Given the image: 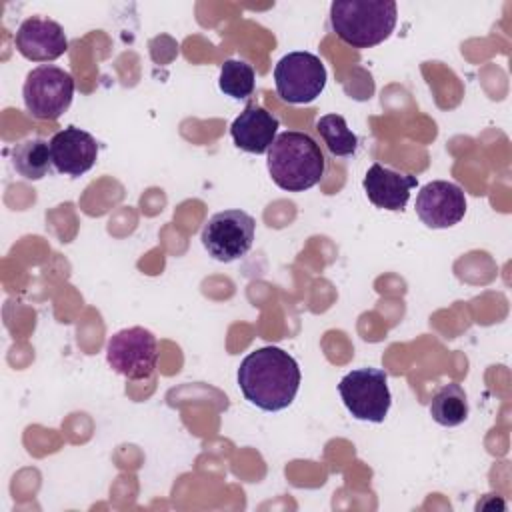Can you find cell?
<instances>
[{"label":"cell","instance_id":"obj_1","mask_svg":"<svg viewBox=\"0 0 512 512\" xmlns=\"http://www.w3.org/2000/svg\"><path fill=\"white\" fill-rule=\"evenodd\" d=\"M236 378L244 398L266 412L288 408L302 380L294 356L278 346H262L246 354L238 366Z\"/></svg>","mask_w":512,"mask_h":512},{"label":"cell","instance_id":"obj_2","mask_svg":"<svg viewBox=\"0 0 512 512\" xmlns=\"http://www.w3.org/2000/svg\"><path fill=\"white\" fill-rule=\"evenodd\" d=\"M266 156L272 182L288 192L310 190L326 170V160L316 140L298 130L280 132Z\"/></svg>","mask_w":512,"mask_h":512},{"label":"cell","instance_id":"obj_3","mask_svg":"<svg viewBox=\"0 0 512 512\" xmlns=\"http://www.w3.org/2000/svg\"><path fill=\"white\" fill-rule=\"evenodd\" d=\"M398 18L392 0H336L330 6V24L336 36L352 48H372L384 42Z\"/></svg>","mask_w":512,"mask_h":512},{"label":"cell","instance_id":"obj_4","mask_svg":"<svg viewBox=\"0 0 512 512\" xmlns=\"http://www.w3.org/2000/svg\"><path fill=\"white\" fill-rule=\"evenodd\" d=\"M338 394L346 410L356 420L364 422H384L392 404L388 376L380 368H358L348 372L338 382Z\"/></svg>","mask_w":512,"mask_h":512},{"label":"cell","instance_id":"obj_5","mask_svg":"<svg viewBox=\"0 0 512 512\" xmlns=\"http://www.w3.org/2000/svg\"><path fill=\"white\" fill-rule=\"evenodd\" d=\"M22 96L26 110L34 118L56 120L72 104L74 78L54 64H40L28 72Z\"/></svg>","mask_w":512,"mask_h":512},{"label":"cell","instance_id":"obj_6","mask_svg":"<svg viewBox=\"0 0 512 512\" xmlns=\"http://www.w3.org/2000/svg\"><path fill=\"white\" fill-rule=\"evenodd\" d=\"M256 220L238 208L216 212L202 228L200 240L204 250L218 262H234L242 258L254 242Z\"/></svg>","mask_w":512,"mask_h":512},{"label":"cell","instance_id":"obj_7","mask_svg":"<svg viewBox=\"0 0 512 512\" xmlns=\"http://www.w3.org/2000/svg\"><path fill=\"white\" fill-rule=\"evenodd\" d=\"M278 96L288 104H310L326 86V68L312 52H288L274 68Z\"/></svg>","mask_w":512,"mask_h":512},{"label":"cell","instance_id":"obj_8","mask_svg":"<svg viewBox=\"0 0 512 512\" xmlns=\"http://www.w3.org/2000/svg\"><path fill=\"white\" fill-rule=\"evenodd\" d=\"M106 360L110 368L124 378L146 380L156 370V336L142 326L124 328L110 336L106 344Z\"/></svg>","mask_w":512,"mask_h":512},{"label":"cell","instance_id":"obj_9","mask_svg":"<svg viewBox=\"0 0 512 512\" xmlns=\"http://www.w3.org/2000/svg\"><path fill=\"white\" fill-rule=\"evenodd\" d=\"M416 214L428 228H450L466 214L464 190L448 180H432L416 196Z\"/></svg>","mask_w":512,"mask_h":512},{"label":"cell","instance_id":"obj_10","mask_svg":"<svg viewBox=\"0 0 512 512\" xmlns=\"http://www.w3.org/2000/svg\"><path fill=\"white\" fill-rule=\"evenodd\" d=\"M14 46L26 60L52 62L66 54L68 38L58 22L30 16L18 26L14 34Z\"/></svg>","mask_w":512,"mask_h":512},{"label":"cell","instance_id":"obj_11","mask_svg":"<svg viewBox=\"0 0 512 512\" xmlns=\"http://www.w3.org/2000/svg\"><path fill=\"white\" fill-rule=\"evenodd\" d=\"M50 156L56 172L76 178L96 164L98 142L90 132L68 126L50 138Z\"/></svg>","mask_w":512,"mask_h":512},{"label":"cell","instance_id":"obj_12","mask_svg":"<svg viewBox=\"0 0 512 512\" xmlns=\"http://www.w3.org/2000/svg\"><path fill=\"white\" fill-rule=\"evenodd\" d=\"M280 120L258 104H248L232 122L234 144L248 154H264L278 136Z\"/></svg>","mask_w":512,"mask_h":512},{"label":"cell","instance_id":"obj_13","mask_svg":"<svg viewBox=\"0 0 512 512\" xmlns=\"http://www.w3.org/2000/svg\"><path fill=\"white\" fill-rule=\"evenodd\" d=\"M418 184L416 176L412 174H400L392 168H386L378 162H374L366 176H364V192L368 200L384 210H404L408 204L412 188Z\"/></svg>","mask_w":512,"mask_h":512},{"label":"cell","instance_id":"obj_14","mask_svg":"<svg viewBox=\"0 0 512 512\" xmlns=\"http://www.w3.org/2000/svg\"><path fill=\"white\" fill-rule=\"evenodd\" d=\"M14 170L26 180H42L52 166L50 142L42 138H26L12 146L10 152Z\"/></svg>","mask_w":512,"mask_h":512},{"label":"cell","instance_id":"obj_15","mask_svg":"<svg viewBox=\"0 0 512 512\" xmlns=\"http://www.w3.org/2000/svg\"><path fill=\"white\" fill-rule=\"evenodd\" d=\"M430 416L440 426H460L468 418V398L460 384H444L430 400Z\"/></svg>","mask_w":512,"mask_h":512},{"label":"cell","instance_id":"obj_16","mask_svg":"<svg viewBox=\"0 0 512 512\" xmlns=\"http://www.w3.org/2000/svg\"><path fill=\"white\" fill-rule=\"evenodd\" d=\"M316 130L334 156H352L358 148V136L348 128L340 114H324L318 118Z\"/></svg>","mask_w":512,"mask_h":512},{"label":"cell","instance_id":"obj_17","mask_svg":"<svg viewBox=\"0 0 512 512\" xmlns=\"http://www.w3.org/2000/svg\"><path fill=\"white\" fill-rule=\"evenodd\" d=\"M254 68L244 60H226L220 68L218 86L220 90L234 98V100H246L254 92Z\"/></svg>","mask_w":512,"mask_h":512}]
</instances>
